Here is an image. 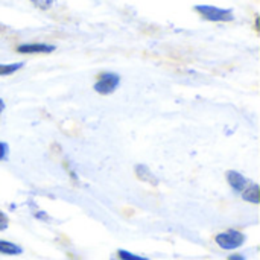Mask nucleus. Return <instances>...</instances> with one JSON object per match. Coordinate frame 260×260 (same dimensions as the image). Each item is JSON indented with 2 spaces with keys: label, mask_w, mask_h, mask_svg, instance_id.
Here are the masks:
<instances>
[{
  "label": "nucleus",
  "mask_w": 260,
  "mask_h": 260,
  "mask_svg": "<svg viewBox=\"0 0 260 260\" xmlns=\"http://www.w3.org/2000/svg\"><path fill=\"white\" fill-rule=\"evenodd\" d=\"M193 11H197L204 20L209 21H233L235 14L233 9H224L212 5H195Z\"/></svg>",
  "instance_id": "nucleus-1"
},
{
  "label": "nucleus",
  "mask_w": 260,
  "mask_h": 260,
  "mask_svg": "<svg viewBox=\"0 0 260 260\" xmlns=\"http://www.w3.org/2000/svg\"><path fill=\"white\" fill-rule=\"evenodd\" d=\"M134 171H136L137 178L142 180L143 183H149L152 186H157L158 184V178L151 172V169L148 166H145V165H136Z\"/></svg>",
  "instance_id": "nucleus-6"
},
{
  "label": "nucleus",
  "mask_w": 260,
  "mask_h": 260,
  "mask_svg": "<svg viewBox=\"0 0 260 260\" xmlns=\"http://www.w3.org/2000/svg\"><path fill=\"white\" fill-rule=\"evenodd\" d=\"M229 260H245V257L242 254H232L229 256Z\"/></svg>",
  "instance_id": "nucleus-14"
},
{
  "label": "nucleus",
  "mask_w": 260,
  "mask_h": 260,
  "mask_svg": "<svg viewBox=\"0 0 260 260\" xmlns=\"http://www.w3.org/2000/svg\"><path fill=\"white\" fill-rule=\"evenodd\" d=\"M242 198L248 203H253V204H259L260 203V189L259 184L253 183L250 184L244 192H242Z\"/></svg>",
  "instance_id": "nucleus-7"
},
{
  "label": "nucleus",
  "mask_w": 260,
  "mask_h": 260,
  "mask_svg": "<svg viewBox=\"0 0 260 260\" xmlns=\"http://www.w3.org/2000/svg\"><path fill=\"white\" fill-rule=\"evenodd\" d=\"M23 253V248L18 247L17 244L8 242V241H0V254L5 256H18Z\"/></svg>",
  "instance_id": "nucleus-8"
},
{
  "label": "nucleus",
  "mask_w": 260,
  "mask_h": 260,
  "mask_svg": "<svg viewBox=\"0 0 260 260\" xmlns=\"http://www.w3.org/2000/svg\"><path fill=\"white\" fill-rule=\"evenodd\" d=\"M8 225H9V219H8V216L0 210V232L6 230V229H8Z\"/></svg>",
  "instance_id": "nucleus-13"
},
{
  "label": "nucleus",
  "mask_w": 260,
  "mask_h": 260,
  "mask_svg": "<svg viewBox=\"0 0 260 260\" xmlns=\"http://www.w3.org/2000/svg\"><path fill=\"white\" fill-rule=\"evenodd\" d=\"M37 8H40V9H43V11H46V9H49V8H52L53 5H55V2L56 0H30Z\"/></svg>",
  "instance_id": "nucleus-11"
},
{
  "label": "nucleus",
  "mask_w": 260,
  "mask_h": 260,
  "mask_svg": "<svg viewBox=\"0 0 260 260\" xmlns=\"http://www.w3.org/2000/svg\"><path fill=\"white\" fill-rule=\"evenodd\" d=\"M119 84H120V76L117 73L107 72V73L99 75L98 81L94 82V91L102 96H107V94L114 93L117 90Z\"/></svg>",
  "instance_id": "nucleus-3"
},
{
  "label": "nucleus",
  "mask_w": 260,
  "mask_h": 260,
  "mask_svg": "<svg viewBox=\"0 0 260 260\" xmlns=\"http://www.w3.org/2000/svg\"><path fill=\"white\" fill-rule=\"evenodd\" d=\"M3 110H5V102H3V99L0 98V114H2Z\"/></svg>",
  "instance_id": "nucleus-15"
},
{
  "label": "nucleus",
  "mask_w": 260,
  "mask_h": 260,
  "mask_svg": "<svg viewBox=\"0 0 260 260\" xmlns=\"http://www.w3.org/2000/svg\"><path fill=\"white\" fill-rule=\"evenodd\" d=\"M9 155V146L6 142H0V161L6 160Z\"/></svg>",
  "instance_id": "nucleus-12"
},
{
  "label": "nucleus",
  "mask_w": 260,
  "mask_h": 260,
  "mask_svg": "<svg viewBox=\"0 0 260 260\" xmlns=\"http://www.w3.org/2000/svg\"><path fill=\"white\" fill-rule=\"evenodd\" d=\"M117 256H119L120 260H149L146 259V257H143V256H137V254H134L131 251H126V250H119Z\"/></svg>",
  "instance_id": "nucleus-10"
},
{
  "label": "nucleus",
  "mask_w": 260,
  "mask_h": 260,
  "mask_svg": "<svg viewBox=\"0 0 260 260\" xmlns=\"http://www.w3.org/2000/svg\"><path fill=\"white\" fill-rule=\"evenodd\" d=\"M24 64L23 62H12V64H0V76H9L20 70Z\"/></svg>",
  "instance_id": "nucleus-9"
},
{
  "label": "nucleus",
  "mask_w": 260,
  "mask_h": 260,
  "mask_svg": "<svg viewBox=\"0 0 260 260\" xmlns=\"http://www.w3.org/2000/svg\"><path fill=\"white\" fill-rule=\"evenodd\" d=\"M245 235L238 232V230H227L224 233H219L215 238V242L222 248V250H236L245 244Z\"/></svg>",
  "instance_id": "nucleus-2"
},
{
  "label": "nucleus",
  "mask_w": 260,
  "mask_h": 260,
  "mask_svg": "<svg viewBox=\"0 0 260 260\" xmlns=\"http://www.w3.org/2000/svg\"><path fill=\"white\" fill-rule=\"evenodd\" d=\"M227 181L235 192H244L250 186V181L241 172H236V171L227 172Z\"/></svg>",
  "instance_id": "nucleus-5"
},
{
  "label": "nucleus",
  "mask_w": 260,
  "mask_h": 260,
  "mask_svg": "<svg viewBox=\"0 0 260 260\" xmlns=\"http://www.w3.org/2000/svg\"><path fill=\"white\" fill-rule=\"evenodd\" d=\"M56 47L46 43H26L17 47L18 53H52Z\"/></svg>",
  "instance_id": "nucleus-4"
}]
</instances>
